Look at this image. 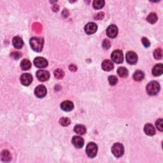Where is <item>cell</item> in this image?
I'll return each mask as SVG.
<instances>
[{"label": "cell", "mask_w": 163, "mask_h": 163, "mask_svg": "<svg viewBox=\"0 0 163 163\" xmlns=\"http://www.w3.org/2000/svg\"><path fill=\"white\" fill-rule=\"evenodd\" d=\"M154 57L156 59H162V50L160 48H158V49H156L154 52Z\"/></svg>", "instance_id": "cell-27"}, {"label": "cell", "mask_w": 163, "mask_h": 163, "mask_svg": "<svg viewBox=\"0 0 163 163\" xmlns=\"http://www.w3.org/2000/svg\"><path fill=\"white\" fill-rule=\"evenodd\" d=\"M126 61L129 64H135L138 61V56L135 52H128L126 54Z\"/></svg>", "instance_id": "cell-10"}, {"label": "cell", "mask_w": 163, "mask_h": 163, "mask_svg": "<svg viewBox=\"0 0 163 163\" xmlns=\"http://www.w3.org/2000/svg\"><path fill=\"white\" fill-rule=\"evenodd\" d=\"M30 45L33 50L36 52H41L44 47V41L40 38L34 37L30 40Z\"/></svg>", "instance_id": "cell-2"}, {"label": "cell", "mask_w": 163, "mask_h": 163, "mask_svg": "<svg viewBox=\"0 0 163 163\" xmlns=\"http://www.w3.org/2000/svg\"><path fill=\"white\" fill-rule=\"evenodd\" d=\"M152 75L155 76H159L163 73V65L162 64H156L152 69Z\"/></svg>", "instance_id": "cell-17"}, {"label": "cell", "mask_w": 163, "mask_h": 163, "mask_svg": "<svg viewBox=\"0 0 163 163\" xmlns=\"http://www.w3.org/2000/svg\"><path fill=\"white\" fill-rule=\"evenodd\" d=\"M144 76H145V75H144V73H143V71H142L140 70H138L136 71L135 73H134L133 78H134V79H135V80L138 81V82H140L143 79H144Z\"/></svg>", "instance_id": "cell-21"}, {"label": "cell", "mask_w": 163, "mask_h": 163, "mask_svg": "<svg viewBox=\"0 0 163 163\" xmlns=\"http://www.w3.org/2000/svg\"><path fill=\"white\" fill-rule=\"evenodd\" d=\"M34 64L38 68H44L48 66V61L44 57H38L34 59Z\"/></svg>", "instance_id": "cell-9"}, {"label": "cell", "mask_w": 163, "mask_h": 163, "mask_svg": "<svg viewBox=\"0 0 163 163\" xmlns=\"http://www.w3.org/2000/svg\"><path fill=\"white\" fill-rule=\"evenodd\" d=\"M36 75L37 79L41 82H45L50 78V73L45 70H38Z\"/></svg>", "instance_id": "cell-8"}, {"label": "cell", "mask_w": 163, "mask_h": 163, "mask_svg": "<svg viewBox=\"0 0 163 163\" xmlns=\"http://www.w3.org/2000/svg\"><path fill=\"white\" fill-rule=\"evenodd\" d=\"M108 82H109L110 84L113 86V85H116V84L117 83V82H118V79L116 76L110 75L108 77Z\"/></svg>", "instance_id": "cell-29"}, {"label": "cell", "mask_w": 163, "mask_h": 163, "mask_svg": "<svg viewBox=\"0 0 163 163\" xmlns=\"http://www.w3.org/2000/svg\"><path fill=\"white\" fill-rule=\"evenodd\" d=\"M72 143L73 145L78 148L82 147L84 145V140L82 138L78 136H75L72 138Z\"/></svg>", "instance_id": "cell-13"}, {"label": "cell", "mask_w": 163, "mask_h": 163, "mask_svg": "<svg viewBox=\"0 0 163 163\" xmlns=\"http://www.w3.org/2000/svg\"><path fill=\"white\" fill-rule=\"evenodd\" d=\"M156 125L158 130L160 131H163V126H162V119H158L156 122Z\"/></svg>", "instance_id": "cell-30"}, {"label": "cell", "mask_w": 163, "mask_h": 163, "mask_svg": "<svg viewBox=\"0 0 163 163\" xmlns=\"http://www.w3.org/2000/svg\"><path fill=\"white\" fill-rule=\"evenodd\" d=\"M84 30L87 35H92L97 31L98 26L94 22H89L85 25Z\"/></svg>", "instance_id": "cell-6"}, {"label": "cell", "mask_w": 163, "mask_h": 163, "mask_svg": "<svg viewBox=\"0 0 163 163\" xmlns=\"http://www.w3.org/2000/svg\"><path fill=\"white\" fill-rule=\"evenodd\" d=\"M70 70L71 71H75L76 70H77V67H76L75 65H70Z\"/></svg>", "instance_id": "cell-34"}, {"label": "cell", "mask_w": 163, "mask_h": 163, "mask_svg": "<svg viewBox=\"0 0 163 163\" xmlns=\"http://www.w3.org/2000/svg\"><path fill=\"white\" fill-rule=\"evenodd\" d=\"M111 58L115 63L117 64L122 63L124 60L122 52L120 50H114L111 54Z\"/></svg>", "instance_id": "cell-5"}, {"label": "cell", "mask_w": 163, "mask_h": 163, "mask_svg": "<svg viewBox=\"0 0 163 163\" xmlns=\"http://www.w3.org/2000/svg\"><path fill=\"white\" fill-rule=\"evenodd\" d=\"M144 131L147 135L153 136L156 134V129L151 124H147L144 126Z\"/></svg>", "instance_id": "cell-16"}, {"label": "cell", "mask_w": 163, "mask_h": 163, "mask_svg": "<svg viewBox=\"0 0 163 163\" xmlns=\"http://www.w3.org/2000/svg\"><path fill=\"white\" fill-rule=\"evenodd\" d=\"M35 94L38 98H44L47 94V89L44 85H38L35 89Z\"/></svg>", "instance_id": "cell-7"}, {"label": "cell", "mask_w": 163, "mask_h": 163, "mask_svg": "<svg viewBox=\"0 0 163 163\" xmlns=\"http://www.w3.org/2000/svg\"><path fill=\"white\" fill-rule=\"evenodd\" d=\"M59 123L63 126H68L70 124V120L68 118L63 117L59 120Z\"/></svg>", "instance_id": "cell-28"}, {"label": "cell", "mask_w": 163, "mask_h": 163, "mask_svg": "<svg viewBox=\"0 0 163 163\" xmlns=\"http://www.w3.org/2000/svg\"><path fill=\"white\" fill-rule=\"evenodd\" d=\"M112 152L113 154L116 157H121L123 156L124 152V148L122 144L120 143H116L112 146Z\"/></svg>", "instance_id": "cell-3"}, {"label": "cell", "mask_w": 163, "mask_h": 163, "mask_svg": "<svg viewBox=\"0 0 163 163\" xmlns=\"http://www.w3.org/2000/svg\"><path fill=\"white\" fill-rule=\"evenodd\" d=\"M117 74L121 77L125 78L128 75V70L124 67H120L117 70Z\"/></svg>", "instance_id": "cell-24"}, {"label": "cell", "mask_w": 163, "mask_h": 163, "mask_svg": "<svg viewBox=\"0 0 163 163\" xmlns=\"http://www.w3.org/2000/svg\"><path fill=\"white\" fill-rule=\"evenodd\" d=\"M98 152V146L96 143L93 142H90L87 145L86 147V153L87 156L93 158L97 154Z\"/></svg>", "instance_id": "cell-4"}, {"label": "cell", "mask_w": 163, "mask_h": 163, "mask_svg": "<svg viewBox=\"0 0 163 163\" xmlns=\"http://www.w3.org/2000/svg\"><path fill=\"white\" fill-rule=\"evenodd\" d=\"M113 63L110 60H104L102 64V68L105 71H110L113 69Z\"/></svg>", "instance_id": "cell-15"}, {"label": "cell", "mask_w": 163, "mask_h": 163, "mask_svg": "<svg viewBox=\"0 0 163 163\" xmlns=\"http://www.w3.org/2000/svg\"><path fill=\"white\" fill-rule=\"evenodd\" d=\"M11 56H12V57H13L14 59H19V57H21V54L18 53V52H16V53H12Z\"/></svg>", "instance_id": "cell-33"}, {"label": "cell", "mask_w": 163, "mask_h": 163, "mask_svg": "<svg viewBox=\"0 0 163 163\" xmlns=\"http://www.w3.org/2000/svg\"><path fill=\"white\" fill-rule=\"evenodd\" d=\"M103 47L105 49H108L110 47V43L108 40H104L103 42Z\"/></svg>", "instance_id": "cell-32"}, {"label": "cell", "mask_w": 163, "mask_h": 163, "mask_svg": "<svg viewBox=\"0 0 163 163\" xmlns=\"http://www.w3.org/2000/svg\"><path fill=\"white\" fill-rule=\"evenodd\" d=\"M107 36L111 38H116L118 35V29L116 25H110L107 30Z\"/></svg>", "instance_id": "cell-12"}, {"label": "cell", "mask_w": 163, "mask_h": 163, "mask_svg": "<svg viewBox=\"0 0 163 163\" xmlns=\"http://www.w3.org/2000/svg\"><path fill=\"white\" fill-rule=\"evenodd\" d=\"M147 93L150 96L156 95L160 90V85L156 81H152L147 85Z\"/></svg>", "instance_id": "cell-1"}, {"label": "cell", "mask_w": 163, "mask_h": 163, "mask_svg": "<svg viewBox=\"0 0 163 163\" xmlns=\"http://www.w3.org/2000/svg\"><path fill=\"white\" fill-rule=\"evenodd\" d=\"M20 80L22 85L28 86L31 84L33 81V77L31 75H30V73H24L21 75Z\"/></svg>", "instance_id": "cell-11"}, {"label": "cell", "mask_w": 163, "mask_h": 163, "mask_svg": "<svg viewBox=\"0 0 163 163\" xmlns=\"http://www.w3.org/2000/svg\"><path fill=\"white\" fill-rule=\"evenodd\" d=\"M21 67L22 70H24V71L30 70L31 67V62L30 61V60H28L27 59H23L21 63Z\"/></svg>", "instance_id": "cell-20"}, {"label": "cell", "mask_w": 163, "mask_h": 163, "mask_svg": "<svg viewBox=\"0 0 163 163\" xmlns=\"http://www.w3.org/2000/svg\"><path fill=\"white\" fill-rule=\"evenodd\" d=\"M61 108L65 112H70L73 109L74 104L70 101H64L61 104Z\"/></svg>", "instance_id": "cell-14"}, {"label": "cell", "mask_w": 163, "mask_h": 163, "mask_svg": "<svg viewBox=\"0 0 163 163\" xmlns=\"http://www.w3.org/2000/svg\"><path fill=\"white\" fill-rule=\"evenodd\" d=\"M74 131L79 135H82L86 133V128L84 126L81 125V124H78L75 126L74 127Z\"/></svg>", "instance_id": "cell-19"}, {"label": "cell", "mask_w": 163, "mask_h": 163, "mask_svg": "<svg viewBox=\"0 0 163 163\" xmlns=\"http://www.w3.org/2000/svg\"><path fill=\"white\" fill-rule=\"evenodd\" d=\"M54 74L55 77L56 79H63V76H64V71L62 70H60V69H57V70H55Z\"/></svg>", "instance_id": "cell-26"}, {"label": "cell", "mask_w": 163, "mask_h": 163, "mask_svg": "<svg viewBox=\"0 0 163 163\" xmlns=\"http://www.w3.org/2000/svg\"><path fill=\"white\" fill-rule=\"evenodd\" d=\"M104 3L105 2L103 0H95L93 3V7L94 9L99 10L104 7Z\"/></svg>", "instance_id": "cell-22"}, {"label": "cell", "mask_w": 163, "mask_h": 163, "mask_svg": "<svg viewBox=\"0 0 163 163\" xmlns=\"http://www.w3.org/2000/svg\"><path fill=\"white\" fill-rule=\"evenodd\" d=\"M13 45L17 49H20L24 45V41L22 38L19 36H16L13 38Z\"/></svg>", "instance_id": "cell-18"}, {"label": "cell", "mask_w": 163, "mask_h": 163, "mask_svg": "<svg viewBox=\"0 0 163 163\" xmlns=\"http://www.w3.org/2000/svg\"><path fill=\"white\" fill-rule=\"evenodd\" d=\"M157 19L158 18L157 16V14L155 13H150L147 17V21L150 24L156 23L157 21Z\"/></svg>", "instance_id": "cell-25"}, {"label": "cell", "mask_w": 163, "mask_h": 163, "mask_svg": "<svg viewBox=\"0 0 163 163\" xmlns=\"http://www.w3.org/2000/svg\"><path fill=\"white\" fill-rule=\"evenodd\" d=\"M142 44L143 45L145 46V47L147 48L150 46V41L149 40H148L147 38H143L142 39Z\"/></svg>", "instance_id": "cell-31"}, {"label": "cell", "mask_w": 163, "mask_h": 163, "mask_svg": "<svg viewBox=\"0 0 163 163\" xmlns=\"http://www.w3.org/2000/svg\"><path fill=\"white\" fill-rule=\"evenodd\" d=\"M12 156L10 153L7 150H3L1 153V160L4 162H8L11 160Z\"/></svg>", "instance_id": "cell-23"}]
</instances>
